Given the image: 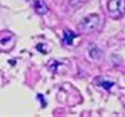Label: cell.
<instances>
[{"label":"cell","mask_w":125,"mask_h":117,"mask_svg":"<svg viewBox=\"0 0 125 117\" xmlns=\"http://www.w3.org/2000/svg\"><path fill=\"white\" fill-rule=\"evenodd\" d=\"M34 9L38 15H45V13H48V11H49L48 5L45 4L43 0H34Z\"/></svg>","instance_id":"obj_3"},{"label":"cell","mask_w":125,"mask_h":117,"mask_svg":"<svg viewBox=\"0 0 125 117\" xmlns=\"http://www.w3.org/2000/svg\"><path fill=\"white\" fill-rule=\"evenodd\" d=\"M95 82H96V84H97V86L103 87V88H105V89H109L111 87H113V86H115V83H113V82H111V80H104V79H96Z\"/></svg>","instance_id":"obj_5"},{"label":"cell","mask_w":125,"mask_h":117,"mask_svg":"<svg viewBox=\"0 0 125 117\" xmlns=\"http://www.w3.org/2000/svg\"><path fill=\"white\" fill-rule=\"evenodd\" d=\"M108 13L115 20H119L125 13V0H109L108 1Z\"/></svg>","instance_id":"obj_2"},{"label":"cell","mask_w":125,"mask_h":117,"mask_svg":"<svg viewBox=\"0 0 125 117\" xmlns=\"http://www.w3.org/2000/svg\"><path fill=\"white\" fill-rule=\"evenodd\" d=\"M78 37V36L75 34V33L70 32L69 29H66L65 32H63V43L65 45H73L74 43V39H75Z\"/></svg>","instance_id":"obj_4"},{"label":"cell","mask_w":125,"mask_h":117,"mask_svg":"<svg viewBox=\"0 0 125 117\" xmlns=\"http://www.w3.org/2000/svg\"><path fill=\"white\" fill-rule=\"evenodd\" d=\"M100 24V16L99 15H88L78 24V29L80 32L90 33L94 32Z\"/></svg>","instance_id":"obj_1"}]
</instances>
